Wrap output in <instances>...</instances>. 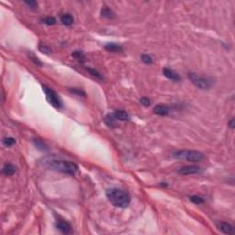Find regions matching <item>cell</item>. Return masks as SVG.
<instances>
[{
	"mask_svg": "<svg viewBox=\"0 0 235 235\" xmlns=\"http://www.w3.org/2000/svg\"><path fill=\"white\" fill-rule=\"evenodd\" d=\"M2 172H3V174H4L5 176H12V175H14L15 172H16V167L13 165H11V164H8V165H6L3 167Z\"/></svg>",
	"mask_w": 235,
	"mask_h": 235,
	"instance_id": "4fadbf2b",
	"label": "cell"
},
{
	"mask_svg": "<svg viewBox=\"0 0 235 235\" xmlns=\"http://www.w3.org/2000/svg\"><path fill=\"white\" fill-rule=\"evenodd\" d=\"M107 198L115 207L117 208H127L130 203L129 194L119 188H110L107 190Z\"/></svg>",
	"mask_w": 235,
	"mask_h": 235,
	"instance_id": "6da1fadb",
	"label": "cell"
},
{
	"mask_svg": "<svg viewBox=\"0 0 235 235\" xmlns=\"http://www.w3.org/2000/svg\"><path fill=\"white\" fill-rule=\"evenodd\" d=\"M43 91L45 93V96H46V99L48 100V102L53 106L55 108H61L63 104H62V101L59 97L58 94L53 91L52 89L49 88L47 86H43Z\"/></svg>",
	"mask_w": 235,
	"mask_h": 235,
	"instance_id": "5b68a950",
	"label": "cell"
},
{
	"mask_svg": "<svg viewBox=\"0 0 235 235\" xmlns=\"http://www.w3.org/2000/svg\"><path fill=\"white\" fill-rule=\"evenodd\" d=\"M49 165L51 168H52L53 170H56L59 172H62L63 174H67V175H71L74 176L75 175V173L78 170V166L71 163L68 161H62V160H52L49 162Z\"/></svg>",
	"mask_w": 235,
	"mask_h": 235,
	"instance_id": "7a4b0ae2",
	"label": "cell"
},
{
	"mask_svg": "<svg viewBox=\"0 0 235 235\" xmlns=\"http://www.w3.org/2000/svg\"><path fill=\"white\" fill-rule=\"evenodd\" d=\"M114 117L116 118V120H121V121H125V120H129V114L126 111L123 110H118V111H115L114 113H112Z\"/></svg>",
	"mask_w": 235,
	"mask_h": 235,
	"instance_id": "8fae6325",
	"label": "cell"
},
{
	"mask_svg": "<svg viewBox=\"0 0 235 235\" xmlns=\"http://www.w3.org/2000/svg\"><path fill=\"white\" fill-rule=\"evenodd\" d=\"M188 78L191 82L193 83L197 87H199L200 89H209L211 86L212 83L211 81L205 77V76H201L199 75L196 73H188Z\"/></svg>",
	"mask_w": 235,
	"mask_h": 235,
	"instance_id": "277c9868",
	"label": "cell"
},
{
	"mask_svg": "<svg viewBox=\"0 0 235 235\" xmlns=\"http://www.w3.org/2000/svg\"><path fill=\"white\" fill-rule=\"evenodd\" d=\"M163 73H164V75L165 77H167L168 79H170V80L174 81V82H179L181 80L180 75L178 74H176V72H174L172 69H170V68H166V67L164 68Z\"/></svg>",
	"mask_w": 235,
	"mask_h": 235,
	"instance_id": "9c48e42d",
	"label": "cell"
},
{
	"mask_svg": "<svg viewBox=\"0 0 235 235\" xmlns=\"http://www.w3.org/2000/svg\"><path fill=\"white\" fill-rule=\"evenodd\" d=\"M141 61L145 63V64H151L153 63V59L150 55L148 54H142L141 55Z\"/></svg>",
	"mask_w": 235,
	"mask_h": 235,
	"instance_id": "ffe728a7",
	"label": "cell"
},
{
	"mask_svg": "<svg viewBox=\"0 0 235 235\" xmlns=\"http://www.w3.org/2000/svg\"><path fill=\"white\" fill-rule=\"evenodd\" d=\"M141 103L143 106L145 107H149L151 105V101H150V99L147 98V97H142L141 99Z\"/></svg>",
	"mask_w": 235,
	"mask_h": 235,
	"instance_id": "484cf974",
	"label": "cell"
},
{
	"mask_svg": "<svg viewBox=\"0 0 235 235\" xmlns=\"http://www.w3.org/2000/svg\"><path fill=\"white\" fill-rule=\"evenodd\" d=\"M101 14H102V16H103L104 18H107V19H113V18L115 17V16H114V13L111 11L109 8H106V7L102 9Z\"/></svg>",
	"mask_w": 235,
	"mask_h": 235,
	"instance_id": "2e32d148",
	"label": "cell"
},
{
	"mask_svg": "<svg viewBox=\"0 0 235 235\" xmlns=\"http://www.w3.org/2000/svg\"><path fill=\"white\" fill-rule=\"evenodd\" d=\"M189 199H190V201H192V202L195 203V204H202V203L204 202L203 199L199 197V196H192V197H190Z\"/></svg>",
	"mask_w": 235,
	"mask_h": 235,
	"instance_id": "7402d4cb",
	"label": "cell"
},
{
	"mask_svg": "<svg viewBox=\"0 0 235 235\" xmlns=\"http://www.w3.org/2000/svg\"><path fill=\"white\" fill-rule=\"evenodd\" d=\"M202 172V168L199 165H187L179 169L178 173L180 175L188 176V175H195V174H199Z\"/></svg>",
	"mask_w": 235,
	"mask_h": 235,
	"instance_id": "8992f818",
	"label": "cell"
},
{
	"mask_svg": "<svg viewBox=\"0 0 235 235\" xmlns=\"http://www.w3.org/2000/svg\"><path fill=\"white\" fill-rule=\"evenodd\" d=\"M25 4L28 5L32 9H34V8H36L38 7V4H37L36 1H25Z\"/></svg>",
	"mask_w": 235,
	"mask_h": 235,
	"instance_id": "d4e9b609",
	"label": "cell"
},
{
	"mask_svg": "<svg viewBox=\"0 0 235 235\" xmlns=\"http://www.w3.org/2000/svg\"><path fill=\"white\" fill-rule=\"evenodd\" d=\"M29 57H30V59L35 63L36 65H39V66H41V65H42V63L39 60L38 57H36L32 52H29Z\"/></svg>",
	"mask_w": 235,
	"mask_h": 235,
	"instance_id": "d6986e66",
	"label": "cell"
},
{
	"mask_svg": "<svg viewBox=\"0 0 235 235\" xmlns=\"http://www.w3.org/2000/svg\"><path fill=\"white\" fill-rule=\"evenodd\" d=\"M16 143V140L12 137H7L3 139V144L7 147H10Z\"/></svg>",
	"mask_w": 235,
	"mask_h": 235,
	"instance_id": "e0dca14e",
	"label": "cell"
},
{
	"mask_svg": "<svg viewBox=\"0 0 235 235\" xmlns=\"http://www.w3.org/2000/svg\"><path fill=\"white\" fill-rule=\"evenodd\" d=\"M39 50L41 52H43V53H51L52 52V50H51V48L47 46L46 44H43V43H40V45H39Z\"/></svg>",
	"mask_w": 235,
	"mask_h": 235,
	"instance_id": "ac0fdd59",
	"label": "cell"
},
{
	"mask_svg": "<svg viewBox=\"0 0 235 235\" xmlns=\"http://www.w3.org/2000/svg\"><path fill=\"white\" fill-rule=\"evenodd\" d=\"M229 125H230V127H231L232 129H233V128H234V118H232V119L230 121Z\"/></svg>",
	"mask_w": 235,
	"mask_h": 235,
	"instance_id": "4316f807",
	"label": "cell"
},
{
	"mask_svg": "<svg viewBox=\"0 0 235 235\" xmlns=\"http://www.w3.org/2000/svg\"><path fill=\"white\" fill-rule=\"evenodd\" d=\"M105 49L108 52H120L123 51L122 47L120 45H118L117 43H113V42H110V43H107L105 45Z\"/></svg>",
	"mask_w": 235,
	"mask_h": 235,
	"instance_id": "7c38bea8",
	"label": "cell"
},
{
	"mask_svg": "<svg viewBox=\"0 0 235 235\" xmlns=\"http://www.w3.org/2000/svg\"><path fill=\"white\" fill-rule=\"evenodd\" d=\"M56 228L63 234H69L72 232V227L67 221H58L56 222Z\"/></svg>",
	"mask_w": 235,
	"mask_h": 235,
	"instance_id": "ba28073f",
	"label": "cell"
},
{
	"mask_svg": "<svg viewBox=\"0 0 235 235\" xmlns=\"http://www.w3.org/2000/svg\"><path fill=\"white\" fill-rule=\"evenodd\" d=\"M217 227L221 232H222L225 234H233L234 233V227L228 222L219 221V222H217Z\"/></svg>",
	"mask_w": 235,
	"mask_h": 235,
	"instance_id": "52a82bcc",
	"label": "cell"
},
{
	"mask_svg": "<svg viewBox=\"0 0 235 235\" xmlns=\"http://www.w3.org/2000/svg\"><path fill=\"white\" fill-rule=\"evenodd\" d=\"M169 111H170L169 107H167L166 105H162V104L156 105L153 108V112L159 116H166L168 115Z\"/></svg>",
	"mask_w": 235,
	"mask_h": 235,
	"instance_id": "30bf717a",
	"label": "cell"
},
{
	"mask_svg": "<svg viewBox=\"0 0 235 235\" xmlns=\"http://www.w3.org/2000/svg\"><path fill=\"white\" fill-rule=\"evenodd\" d=\"M70 91L74 94L77 95V96H85V93L81 90V89H78V88H74V89H70Z\"/></svg>",
	"mask_w": 235,
	"mask_h": 235,
	"instance_id": "cb8c5ba5",
	"label": "cell"
},
{
	"mask_svg": "<svg viewBox=\"0 0 235 235\" xmlns=\"http://www.w3.org/2000/svg\"><path fill=\"white\" fill-rule=\"evenodd\" d=\"M174 156L178 159H184L188 162H193V163L201 162L204 159V154L195 150H181L176 152L174 154Z\"/></svg>",
	"mask_w": 235,
	"mask_h": 235,
	"instance_id": "3957f363",
	"label": "cell"
},
{
	"mask_svg": "<svg viewBox=\"0 0 235 235\" xmlns=\"http://www.w3.org/2000/svg\"><path fill=\"white\" fill-rule=\"evenodd\" d=\"M72 56L74 59H76L77 61L79 62H84L85 61V54L83 52H80V51H75L72 53Z\"/></svg>",
	"mask_w": 235,
	"mask_h": 235,
	"instance_id": "9a60e30c",
	"label": "cell"
},
{
	"mask_svg": "<svg viewBox=\"0 0 235 235\" xmlns=\"http://www.w3.org/2000/svg\"><path fill=\"white\" fill-rule=\"evenodd\" d=\"M86 70L89 72V74H91V75H93L95 76L96 78H98V79H103V76L97 72L96 70H95V69H92V68H87Z\"/></svg>",
	"mask_w": 235,
	"mask_h": 235,
	"instance_id": "44dd1931",
	"label": "cell"
},
{
	"mask_svg": "<svg viewBox=\"0 0 235 235\" xmlns=\"http://www.w3.org/2000/svg\"><path fill=\"white\" fill-rule=\"evenodd\" d=\"M43 23L44 24H47V25H54V24L56 23V20H55V19L54 18H52V17H47V18H45V19H43Z\"/></svg>",
	"mask_w": 235,
	"mask_h": 235,
	"instance_id": "603a6c76",
	"label": "cell"
},
{
	"mask_svg": "<svg viewBox=\"0 0 235 235\" xmlns=\"http://www.w3.org/2000/svg\"><path fill=\"white\" fill-rule=\"evenodd\" d=\"M61 22L65 26H71L74 23V19L70 14H64L61 17Z\"/></svg>",
	"mask_w": 235,
	"mask_h": 235,
	"instance_id": "5bb4252c",
	"label": "cell"
}]
</instances>
